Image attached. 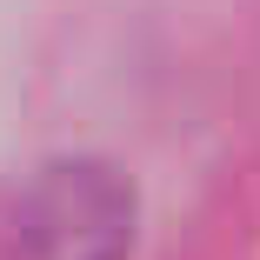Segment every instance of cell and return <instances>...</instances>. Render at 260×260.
<instances>
[{
	"label": "cell",
	"instance_id": "6da1fadb",
	"mask_svg": "<svg viewBox=\"0 0 260 260\" xmlns=\"http://www.w3.org/2000/svg\"><path fill=\"white\" fill-rule=\"evenodd\" d=\"M34 260H120L134 234V193L107 167H47L20 207Z\"/></svg>",
	"mask_w": 260,
	"mask_h": 260
}]
</instances>
